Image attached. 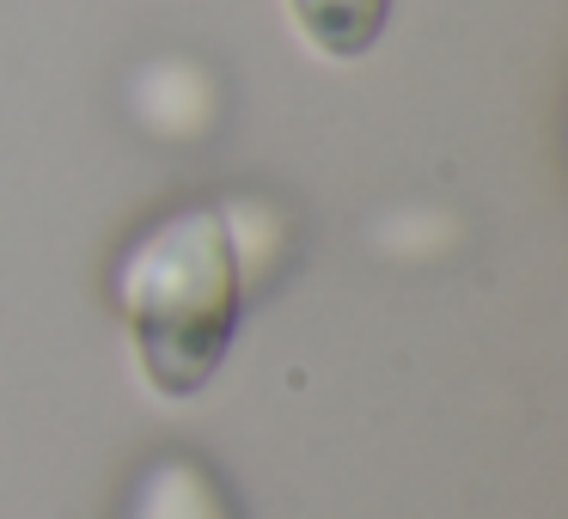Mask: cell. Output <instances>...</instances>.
Returning <instances> with one entry per match:
<instances>
[{
  "mask_svg": "<svg viewBox=\"0 0 568 519\" xmlns=\"http://www.w3.org/2000/svg\"><path fill=\"white\" fill-rule=\"evenodd\" d=\"M239 282L245 275H239L221 208L172 214L123 257L116 294L141 336V360H148L153 385L190 391L196 379H209L226 330H233Z\"/></svg>",
  "mask_w": 568,
  "mask_h": 519,
  "instance_id": "6da1fadb",
  "label": "cell"
},
{
  "mask_svg": "<svg viewBox=\"0 0 568 519\" xmlns=\"http://www.w3.org/2000/svg\"><path fill=\"white\" fill-rule=\"evenodd\" d=\"M129 104H135V116L165 141H196V135H209V123L221 116L214 74L196 62H184V55H160V62L141 68L135 86H129Z\"/></svg>",
  "mask_w": 568,
  "mask_h": 519,
  "instance_id": "7a4b0ae2",
  "label": "cell"
},
{
  "mask_svg": "<svg viewBox=\"0 0 568 519\" xmlns=\"http://www.w3.org/2000/svg\"><path fill=\"white\" fill-rule=\"evenodd\" d=\"M129 519H233V507L196 458H160L141 470L135 495H129Z\"/></svg>",
  "mask_w": 568,
  "mask_h": 519,
  "instance_id": "3957f363",
  "label": "cell"
},
{
  "mask_svg": "<svg viewBox=\"0 0 568 519\" xmlns=\"http://www.w3.org/2000/svg\"><path fill=\"white\" fill-rule=\"evenodd\" d=\"M318 55H361L385 31V0H287Z\"/></svg>",
  "mask_w": 568,
  "mask_h": 519,
  "instance_id": "277c9868",
  "label": "cell"
},
{
  "mask_svg": "<svg viewBox=\"0 0 568 519\" xmlns=\"http://www.w3.org/2000/svg\"><path fill=\"white\" fill-rule=\"evenodd\" d=\"M221 221H226V238H233L239 275L257 282V275L275 263V251H282V221H275V208L270 202H226Z\"/></svg>",
  "mask_w": 568,
  "mask_h": 519,
  "instance_id": "5b68a950",
  "label": "cell"
}]
</instances>
